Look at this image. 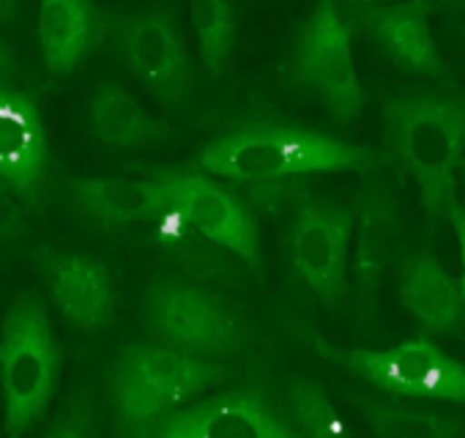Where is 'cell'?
Listing matches in <instances>:
<instances>
[{
    "mask_svg": "<svg viewBox=\"0 0 465 438\" xmlns=\"http://www.w3.org/2000/svg\"><path fill=\"white\" fill-rule=\"evenodd\" d=\"M197 162L203 170L230 181L272 184L337 170L367 175L378 170L381 156L372 148L293 124H247L208 143Z\"/></svg>",
    "mask_w": 465,
    "mask_h": 438,
    "instance_id": "obj_1",
    "label": "cell"
},
{
    "mask_svg": "<svg viewBox=\"0 0 465 438\" xmlns=\"http://www.w3.org/2000/svg\"><path fill=\"white\" fill-rule=\"evenodd\" d=\"M383 137L389 162L408 173L432 223L449 214L454 170L465 151V96L397 94L383 102Z\"/></svg>",
    "mask_w": 465,
    "mask_h": 438,
    "instance_id": "obj_2",
    "label": "cell"
},
{
    "mask_svg": "<svg viewBox=\"0 0 465 438\" xmlns=\"http://www.w3.org/2000/svg\"><path fill=\"white\" fill-rule=\"evenodd\" d=\"M224 362L132 343L107 367V397L118 438H145L162 419L230 378Z\"/></svg>",
    "mask_w": 465,
    "mask_h": 438,
    "instance_id": "obj_3",
    "label": "cell"
},
{
    "mask_svg": "<svg viewBox=\"0 0 465 438\" xmlns=\"http://www.w3.org/2000/svg\"><path fill=\"white\" fill-rule=\"evenodd\" d=\"M58 381L61 345L45 299L36 291H25L15 299L0 329V389L9 438H23L45 416Z\"/></svg>",
    "mask_w": 465,
    "mask_h": 438,
    "instance_id": "obj_4",
    "label": "cell"
},
{
    "mask_svg": "<svg viewBox=\"0 0 465 438\" xmlns=\"http://www.w3.org/2000/svg\"><path fill=\"white\" fill-rule=\"evenodd\" d=\"M143 324L162 348L194 359L222 362L247 345L244 324L216 294L175 277H159L148 285Z\"/></svg>",
    "mask_w": 465,
    "mask_h": 438,
    "instance_id": "obj_5",
    "label": "cell"
},
{
    "mask_svg": "<svg viewBox=\"0 0 465 438\" xmlns=\"http://www.w3.org/2000/svg\"><path fill=\"white\" fill-rule=\"evenodd\" d=\"M353 31V9L326 0L302 23L291 50L293 83L318 96L337 124L356 121L364 107V88L351 50Z\"/></svg>",
    "mask_w": 465,
    "mask_h": 438,
    "instance_id": "obj_6",
    "label": "cell"
},
{
    "mask_svg": "<svg viewBox=\"0 0 465 438\" xmlns=\"http://www.w3.org/2000/svg\"><path fill=\"white\" fill-rule=\"evenodd\" d=\"M151 178L164 189L167 205L194 234L236 258L255 280L266 277L261 231L242 197L200 173L153 167Z\"/></svg>",
    "mask_w": 465,
    "mask_h": 438,
    "instance_id": "obj_7",
    "label": "cell"
},
{
    "mask_svg": "<svg viewBox=\"0 0 465 438\" xmlns=\"http://www.w3.org/2000/svg\"><path fill=\"white\" fill-rule=\"evenodd\" d=\"M312 345L318 356L345 367L381 392L465 405V364L449 359L427 340H408L386 351H364L340 348L315 334Z\"/></svg>",
    "mask_w": 465,
    "mask_h": 438,
    "instance_id": "obj_8",
    "label": "cell"
},
{
    "mask_svg": "<svg viewBox=\"0 0 465 438\" xmlns=\"http://www.w3.org/2000/svg\"><path fill=\"white\" fill-rule=\"evenodd\" d=\"M353 219V208L312 194L296 200L291 219V264L302 283L329 310H337L348 294V244Z\"/></svg>",
    "mask_w": 465,
    "mask_h": 438,
    "instance_id": "obj_9",
    "label": "cell"
},
{
    "mask_svg": "<svg viewBox=\"0 0 465 438\" xmlns=\"http://www.w3.org/2000/svg\"><path fill=\"white\" fill-rule=\"evenodd\" d=\"M115 53L162 105L173 110L186 107L194 85V66L170 9L121 17L115 25Z\"/></svg>",
    "mask_w": 465,
    "mask_h": 438,
    "instance_id": "obj_10",
    "label": "cell"
},
{
    "mask_svg": "<svg viewBox=\"0 0 465 438\" xmlns=\"http://www.w3.org/2000/svg\"><path fill=\"white\" fill-rule=\"evenodd\" d=\"M145 438H302V433L261 389L244 386L170 413Z\"/></svg>",
    "mask_w": 465,
    "mask_h": 438,
    "instance_id": "obj_11",
    "label": "cell"
},
{
    "mask_svg": "<svg viewBox=\"0 0 465 438\" xmlns=\"http://www.w3.org/2000/svg\"><path fill=\"white\" fill-rule=\"evenodd\" d=\"M50 170V143L31 96L0 85V184L23 208L39 211Z\"/></svg>",
    "mask_w": 465,
    "mask_h": 438,
    "instance_id": "obj_12",
    "label": "cell"
},
{
    "mask_svg": "<svg viewBox=\"0 0 465 438\" xmlns=\"http://www.w3.org/2000/svg\"><path fill=\"white\" fill-rule=\"evenodd\" d=\"M31 261L42 274L53 304L83 332H102L115 315V291L107 269L80 253L50 244L31 250Z\"/></svg>",
    "mask_w": 465,
    "mask_h": 438,
    "instance_id": "obj_13",
    "label": "cell"
},
{
    "mask_svg": "<svg viewBox=\"0 0 465 438\" xmlns=\"http://www.w3.org/2000/svg\"><path fill=\"white\" fill-rule=\"evenodd\" d=\"M353 216L359 219L356 258H353L356 304L361 315H372L381 280L391 269L402 247V223L397 211V197L391 186L383 178H378V173L364 175V186L359 192Z\"/></svg>",
    "mask_w": 465,
    "mask_h": 438,
    "instance_id": "obj_14",
    "label": "cell"
},
{
    "mask_svg": "<svg viewBox=\"0 0 465 438\" xmlns=\"http://www.w3.org/2000/svg\"><path fill=\"white\" fill-rule=\"evenodd\" d=\"M356 25H364L370 39L402 69L424 75L432 80H446V64L430 34V6L427 4H402V6H351Z\"/></svg>",
    "mask_w": 465,
    "mask_h": 438,
    "instance_id": "obj_15",
    "label": "cell"
},
{
    "mask_svg": "<svg viewBox=\"0 0 465 438\" xmlns=\"http://www.w3.org/2000/svg\"><path fill=\"white\" fill-rule=\"evenodd\" d=\"M74 205L102 225L156 223L170 208L164 189L153 178H113V175H74L69 178Z\"/></svg>",
    "mask_w": 465,
    "mask_h": 438,
    "instance_id": "obj_16",
    "label": "cell"
},
{
    "mask_svg": "<svg viewBox=\"0 0 465 438\" xmlns=\"http://www.w3.org/2000/svg\"><path fill=\"white\" fill-rule=\"evenodd\" d=\"M42 61L53 75H72L77 64L102 39L104 23L94 4L85 0H47L36 17Z\"/></svg>",
    "mask_w": 465,
    "mask_h": 438,
    "instance_id": "obj_17",
    "label": "cell"
},
{
    "mask_svg": "<svg viewBox=\"0 0 465 438\" xmlns=\"http://www.w3.org/2000/svg\"><path fill=\"white\" fill-rule=\"evenodd\" d=\"M405 310L435 334H457L465 324V302L457 280L430 255H411L400 269Z\"/></svg>",
    "mask_w": 465,
    "mask_h": 438,
    "instance_id": "obj_18",
    "label": "cell"
},
{
    "mask_svg": "<svg viewBox=\"0 0 465 438\" xmlns=\"http://www.w3.org/2000/svg\"><path fill=\"white\" fill-rule=\"evenodd\" d=\"M88 126L96 140L113 148H143L170 137V126L151 115L118 83H99L88 102Z\"/></svg>",
    "mask_w": 465,
    "mask_h": 438,
    "instance_id": "obj_19",
    "label": "cell"
},
{
    "mask_svg": "<svg viewBox=\"0 0 465 438\" xmlns=\"http://www.w3.org/2000/svg\"><path fill=\"white\" fill-rule=\"evenodd\" d=\"M348 397L361 411L375 438H460L465 430L462 422L435 411L389 403L361 392H348Z\"/></svg>",
    "mask_w": 465,
    "mask_h": 438,
    "instance_id": "obj_20",
    "label": "cell"
},
{
    "mask_svg": "<svg viewBox=\"0 0 465 438\" xmlns=\"http://www.w3.org/2000/svg\"><path fill=\"white\" fill-rule=\"evenodd\" d=\"M153 225H156V239L164 247V253L175 264H181L189 274L200 280H230L236 274L227 253L205 242L200 234H194L173 208H167Z\"/></svg>",
    "mask_w": 465,
    "mask_h": 438,
    "instance_id": "obj_21",
    "label": "cell"
},
{
    "mask_svg": "<svg viewBox=\"0 0 465 438\" xmlns=\"http://www.w3.org/2000/svg\"><path fill=\"white\" fill-rule=\"evenodd\" d=\"M189 20L197 36L200 61L211 77H222L230 66L239 36V12L232 4L197 0L189 6Z\"/></svg>",
    "mask_w": 465,
    "mask_h": 438,
    "instance_id": "obj_22",
    "label": "cell"
},
{
    "mask_svg": "<svg viewBox=\"0 0 465 438\" xmlns=\"http://www.w3.org/2000/svg\"><path fill=\"white\" fill-rule=\"evenodd\" d=\"M288 405L293 413V427L302 438H353L334 403L310 378H299L288 389Z\"/></svg>",
    "mask_w": 465,
    "mask_h": 438,
    "instance_id": "obj_23",
    "label": "cell"
},
{
    "mask_svg": "<svg viewBox=\"0 0 465 438\" xmlns=\"http://www.w3.org/2000/svg\"><path fill=\"white\" fill-rule=\"evenodd\" d=\"M42 438H96V405L91 383L72 389Z\"/></svg>",
    "mask_w": 465,
    "mask_h": 438,
    "instance_id": "obj_24",
    "label": "cell"
},
{
    "mask_svg": "<svg viewBox=\"0 0 465 438\" xmlns=\"http://www.w3.org/2000/svg\"><path fill=\"white\" fill-rule=\"evenodd\" d=\"M31 236L23 203L0 184V244H17Z\"/></svg>",
    "mask_w": 465,
    "mask_h": 438,
    "instance_id": "obj_25",
    "label": "cell"
},
{
    "mask_svg": "<svg viewBox=\"0 0 465 438\" xmlns=\"http://www.w3.org/2000/svg\"><path fill=\"white\" fill-rule=\"evenodd\" d=\"M446 219L451 223L454 234H457V242H460V258H462V277H460V294H462V302H465V208L460 203H454L446 214Z\"/></svg>",
    "mask_w": 465,
    "mask_h": 438,
    "instance_id": "obj_26",
    "label": "cell"
},
{
    "mask_svg": "<svg viewBox=\"0 0 465 438\" xmlns=\"http://www.w3.org/2000/svg\"><path fill=\"white\" fill-rule=\"evenodd\" d=\"M17 72V58H15V53L0 42V80L4 77H12Z\"/></svg>",
    "mask_w": 465,
    "mask_h": 438,
    "instance_id": "obj_27",
    "label": "cell"
},
{
    "mask_svg": "<svg viewBox=\"0 0 465 438\" xmlns=\"http://www.w3.org/2000/svg\"><path fill=\"white\" fill-rule=\"evenodd\" d=\"M20 12H23V6L15 4V0H0V25H15Z\"/></svg>",
    "mask_w": 465,
    "mask_h": 438,
    "instance_id": "obj_28",
    "label": "cell"
},
{
    "mask_svg": "<svg viewBox=\"0 0 465 438\" xmlns=\"http://www.w3.org/2000/svg\"><path fill=\"white\" fill-rule=\"evenodd\" d=\"M460 9H462V12H465V4H462V6H460Z\"/></svg>",
    "mask_w": 465,
    "mask_h": 438,
    "instance_id": "obj_29",
    "label": "cell"
}]
</instances>
